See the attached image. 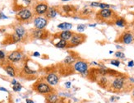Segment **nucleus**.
<instances>
[{"mask_svg":"<svg viewBox=\"0 0 134 103\" xmlns=\"http://www.w3.org/2000/svg\"><path fill=\"white\" fill-rule=\"evenodd\" d=\"M125 85V78L122 76L116 77L111 83L112 89L115 91H121Z\"/></svg>","mask_w":134,"mask_h":103,"instance_id":"nucleus-3","label":"nucleus"},{"mask_svg":"<svg viewBox=\"0 0 134 103\" xmlns=\"http://www.w3.org/2000/svg\"><path fill=\"white\" fill-rule=\"evenodd\" d=\"M115 56L118 58H120V59L125 58V55H124L123 52H121V51H117V52L115 53Z\"/></svg>","mask_w":134,"mask_h":103,"instance_id":"nucleus-29","label":"nucleus"},{"mask_svg":"<svg viewBox=\"0 0 134 103\" xmlns=\"http://www.w3.org/2000/svg\"><path fill=\"white\" fill-rule=\"evenodd\" d=\"M7 58H8V61H10L12 63H17L20 62L22 59L23 54L20 50H14L13 52L9 53Z\"/></svg>","mask_w":134,"mask_h":103,"instance_id":"nucleus-7","label":"nucleus"},{"mask_svg":"<svg viewBox=\"0 0 134 103\" xmlns=\"http://www.w3.org/2000/svg\"><path fill=\"white\" fill-rule=\"evenodd\" d=\"M74 62H75V58L73 57V56H71V55L67 56V57L63 59V63L66 64H71Z\"/></svg>","mask_w":134,"mask_h":103,"instance_id":"nucleus-23","label":"nucleus"},{"mask_svg":"<svg viewBox=\"0 0 134 103\" xmlns=\"http://www.w3.org/2000/svg\"><path fill=\"white\" fill-rule=\"evenodd\" d=\"M46 81H47V83H49V85L54 86V85H57L58 83L59 78H58V76L57 74H54V73H51V74H49L48 75L46 76Z\"/></svg>","mask_w":134,"mask_h":103,"instance_id":"nucleus-10","label":"nucleus"},{"mask_svg":"<svg viewBox=\"0 0 134 103\" xmlns=\"http://www.w3.org/2000/svg\"><path fill=\"white\" fill-rule=\"evenodd\" d=\"M15 33L22 39L26 35V30L22 26H16L15 27Z\"/></svg>","mask_w":134,"mask_h":103,"instance_id":"nucleus-16","label":"nucleus"},{"mask_svg":"<svg viewBox=\"0 0 134 103\" xmlns=\"http://www.w3.org/2000/svg\"><path fill=\"white\" fill-rule=\"evenodd\" d=\"M128 67H133V66H134V62L133 61V60H131V61H129V62H128Z\"/></svg>","mask_w":134,"mask_h":103,"instance_id":"nucleus-35","label":"nucleus"},{"mask_svg":"<svg viewBox=\"0 0 134 103\" xmlns=\"http://www.w3.org/2000/svg\"><path fill=\"white\" fill-rule=\"evenodd\" d=\"M22 87L21 85V83H16L15 85H13V89L14 92H20V91L22 90Z\"/></svg>","mask_w":134,"mask_h":103,"instance_id":"nucleus-26","label":"nucleus"},{"mask_svg":"<svg viewBox=\"0 0 134 103\" xmlns=\"http://www.w3.org/2000/svg\"><path fill=\"white\" fill-rule=\"evenodd\" d=\"M58 100V97L54 93H49L46 97V102L48 103H57Z\"/></svg>","mask_w":134,"mask_h":103,"instance_id":"nucleus-18","label":"nucleus"},{"mask_svg":"<svg viewBox=\"0 0 134 103\" xmlns=\"http://www.w3.org/2000/svg\"><path fill=\"white\" fill-rule=\"evenodd\" d=\"M114 24L118 27H124L127 24L126 21L123 19V18H118L116 21L114 22Z\"/></svg>","mask_w":134,"mask_h":103,"instance_id":"nucleus-22","label":"nucleus"},{"mask_svg":"<svg viewBox=\"0 0 134 103\" xmlns=\"http://www.w3.org/2000/svg\"><path fill=\"white\" fill-rule=\"evenodd\" d=\"M58 11L54 7H50L48 8L46 13H45V17L47 18H54L57 16Z\"/></svg>","mask_w":134,"mask_h":103,"instance_id":"nucleus-15","label":"nucleus"},{"mask_svg":"<svg viewBox=\"0 0 134 103\" xmlns=\"http://www.w3.org/2000/svg\"><path fill=\"white\" fill-rule=\"evenodd\" d=\"M120 41L122 43H124L126 45H129L133 41V36L130 32H124V33L121 36Z\"/></svg>","mask_w":134,"mask_h":103,"instance_id":"nucleus-11","label":"nucleus"},{"mask_svg":"<svg viewBox=\"0 0 134 103\" xmlns=\"http://www.w3.org/2000/svg\"><path fill=\"white\" fill-rule=\"evenodd\" d=\"M72 27V24L69 22H63L58 25V29H61L63 30V31H67V30L71 29Z\"/></svg>","mask_w":134,"mask_h":103,"instance_id":"nucleus-19","label":"nucleus"},{"mask_svg":"<svg viewBox=\"0 0 134 103\" xmlns=\"http://www.w3.org/2000/svg\"><path fill=\"white\" fill-rule=\"evenodd\" d=\"M32 36L36 39H44L46 37V32L44 30L36 29L33 31Z\"/></svg>","mask_w":134,"mask_h":103,"instance_id":"nucleus-13","label":"nucleus"},{"mask_svg":"<svg viewBox=\"0 0 134 103\" xmlns=\"http://www.w3.org/2000/svg\"><path fill=\"white\" fill-rule=\"evenodd\" d=\"M72 35H73V32L70 31H63L58 35V37H59L61 40H64V41H70Z\"/></svg>","mask_w":134,"mask_h":103,"instance_id":"nucleus-14","label":"nucleus"},{"mask_svg":"<svg viewBox=\"0 0 134 103\" xmlns=\"http://www.w3.org/2000/svg\"><path fill=\"white\" fill-rule=\"evenodd\" d=\"M5 58H6L5 52H4L3 50H0V60L5 59Z\"/></svg>","mask_w":134,"mask_h":103,"instance_id":"nucleus-32","label":"nucleus"},{"mask_svg":"<svg viewBox=\"0 0 134 103\" xmlns=\"http://www.w3.org/2000/svg\"><path fill=\"white\" fill-rule=\"evenodd\" d=\"M86 27L85 24H79V25H77V31H78L79 32H82V31H85Z\"/></svg>","mask_w":134,"mask_h":103,"instance_id":"nucleus-27","label":"nucleus"},{"mask_svg":"<svg viewBox=\"0 0 134 103\" xmlns=\"http://www.w3.org/2000/svg\"><path fill=\"white\" fill-rule=\"evenodd\" d=\"M39 1H44V0H39Z\"/></svg>","mask_w":134,"mask_h":103,"instance_id":"nucleus-43","label":"nucleus"},{"mask_svg":"<svg viewBox=\"0 0 134 103\" xmlns=\"http://www.w3.org/2000/svg\"><path fill=\"white\" fill-rule=\"evenodd\" d=\"M89 27H96V24H89Z\"/></svg>","mask_w":134,"mask_h":103,"instance_id":"nucleus-40","label":"nucleus"},{"mask_svg":"<svg viewBox=\"0 0 134 103\" xmlns=\"http://www.w3.org/2000/svg\"><path fill=\"white\" fill-rule=\"evenodd\" d=\"M74 69L75 71L81 74H85L88 72V64L87 63L82 60H79L77 61L74 64Z\"/></svg>","mask_w":134,"mask_h":103,"instance_id":"nucleus-6","label":"nucleus"},{"mask_svg":"<svg viewBox=\"0 0 134 103\" xmlns=\"http://www.w3.org/2000/svg\"><path fill=\"white\" fill-rule=\"evenodd\" d=\"M16 83H17V82H16V80H15V79H13V80L12 81V84H13V85H15Z\"/></svg>","mask_w":134,"mask_h":103,"instance_id":"nucleus-39","label":"nucleus"},{"mask_svg":"<svg viewBox=\"0 0 134 103\" xmlns=\"http://www.w3.org/2000/svg\"><path fill=\"white\" fill-rule=\"evenodd\" d=\"M110 64H111L112 65H114V66H116V67H119V64H120V62L117 59H113L110 61Z\"/></svg>","mask_w":134,"mask_h":103,"instance_id":"nucleus-31","label":"nucleus"},{"mask_svg":"<svg viewBox=\"0 0 134 103\" xmlns=\"http://www.w3.org/2000/svg\"><path fill=\"white\" fill-rule=\"evenodd\" d=\"M63 11L64 12L66 13H69L70 12L72 11V9H73V7L72 6H70V5H64L63 6Z\"/></svg>","mask_w":134,"mask_h":103,"instance_id":"nucleus-24","label":"nucleus"},{"mask_svg":"<svg viewBox=\"0 0 134 103\" xmlns=\"http://www.w3.org/2000/svg\"><path fill=\"white\" fill-rule=\"evenodd\" d=\"M91 13H92V10H91L90 8H85V9H83L81 12V13L83 14V15H86V16L89 15V14H91Z\"/></svg>","mask_w":134,"mask_h":103,"instance_id":"nucleus-28","label":"nucleus"},{"mask_svg":"<svg viewBox=\"0 0 134 103\" xmlns=\"http://www.w3.org/2000/svg\"><path fill=\"white\" fill-rule=\"evenodd\" d=\"M33 56H35V57H40V54L39 52H34L33 53Z\"/></svg>","mask_w":134,"mask_h":103,"instance_id":"nucleus-36","label":"nucleus"},{"mask_svg":"<svg viewBox=\"0 0 134 103\" xmlns=\"http://www.w3.org/2000/svg\"><path fill=\"white\" fill-rule=\"evenodd\" d=\"M4 69H5V71L7 74H8L10 77H15L16 76V69H14L13 66H12V65H7L4 68Z\"/></svg>","mask_w":134,"mask_h":103,"instance_id":"nucleus-17","label":"nucleus"},{"mask_svg":"<svg viewBox=\"0 0 134 103\" xmlns=\"http://www.w3.org/2000/svg\"><path fill=\"white\" fill-rule=\"evenodd\" d=\"M63 2H67V1H71V0H62Z\"/></svg>","mask_w":134,"mask_h":103,"instance_id":"nucleus-41","label":"nucleus"},{"mask_svg":"<svg viewBox=\"0 0 134 103\" xmlns=\"http://www.w3.org/2000/svg\"><path fill=\"white\" fill-rule=\"evenodd\" d=\"M0 91H3V92H8V90L4 88H0Z\"/></svg>","mask_w":134,"mask_h":103,"instance_id":"nucleus-38","label":"nucleus"},{"mask_svg":"<svg viewBox=\"0 0 134 103\" xmlns=\"http://www.w3.org/2000/svg\"><path fill=\"white\" fill-rule=\"evenodd\" d=\"M8 17H7V16L3 13V12L0 11V20H1V19H8Z\"/></svg>","mask_w":134,"mask_h":103,"instance_id":"nucleus-33","label":"nucleus"},{"mask_svg":"<svg viewBox=\"0 0 134 103\" xmlns=\"http://www.w3.org/2000/svg\"><path fill=\"white\" fill-rule=\"evenodd\" d=\"M96 17L99 21L105 22H113L118 19L115 13L110 8H105L99 11L96 14Z\"/></svg>","mask_w":134,"mask_h":103,"instance_id":"nucleus-1","label":"nucleus"},{"mask_svg":"<svg viewBox=\"0 0 134 103\" xmlns=\"http://www.w3.org/2000/svg\"><path fill=\"white\" fill-rule=\"evenodd\" d=\"M68 45V43H67V41H64V40H61L60 41L57 42V43L55 44V46L57 48H59V49H63V48H66L67 46Z\"/></svg>","mask_w":134,"mask_h":103,"instance_id":"nucleus-21","label":"nucleus"},{"mask_svg":"<svg viewBox=\"0 0 134 103\" xmlns=\"http://www.w3.org/2000/svg\"><path fill=\"white\" fill-rule=\"evenodd\" d=\"M36 91L40 94H49L52 92V88L45 83H39L36 86Z\"/></svg>","mask_w":134,"mask_h":103,"instance_id":"nucleus-5","label":"nucleus"},{"mask_svg":"<svg viewBox=\"0 0 134 103\" xmlns=\"http://www.w3.org/2000/svg\"><path fill=\"white\" fill-rule=\"evenodd\" d=\"M86 40V36L82 35L81 33H73L72 38L70 39V45L71 46H77L81 45V43H83Z\"/></svg>","mask_w":134,"mask_h":103,"instance_id":"nucleus-4","label":"nucleus"},{"mask_svg":"<svg viewBox=\"0 0 134 103\" xmlns=\"http://www.w3.org/2000/svg\"><path fill=\"white\" fill-rule=\"evenodd\" d=\"M32 3V0H16L15 5H16L20 9L26 8L30 6Z\"/></svg>","mask_w":134,"mask_h":103,"instance_id":"nucleus-12","label":"nucleus"},{"mask_svg":"<svg viewBox=\"0 0 134 103\" xmlns=\"http://www.w3.org/2000/svg\"><path fill=\"white\" fill-rule=\"evenodd\" d=\"M11 39H12V41H13V42H14V43L20 41L21 40H22V38H21L19 36H17V35H16V33H14V34L12 35V36H11Z\"/></svg>","mask_w":134,"mask_h":103,"instance_id":"nucleus-25","label":"nucleus"},{"mask_svg":"<svg viewBox=\"0 0 134 103\" xmlns=\"http://www.w3.org/2000/svg\"><path fill=\"white\" fill-rule=\"evenodd\" d=\"M71 86H72L71 82H66V83H65V87L67 88H71Z\"/></svg>","mask_w":134,"mask_h":103,"instance_id":"nucleus-34","label":"nucleus"},{"mask_svg":"<svg viewBox=\"0 0 134 103\" xmlns=\"http://www.w3.org/2000/svg\"><path fill=\"white\" fill-rule=\"evenodd\" d=\"M26 102H27V103H34V102H33L32 100H30V99H27V100H26Z\"/></svg>","mask_w":134,"mask_h":103,"instance_id":"nucleus-37","label":"nucleus"},{"mask_svg":"<svg viewBox=\"0 0 134 103\" xmlns=\"http://www.w3.org/2000/svg\"><path fill=\"white\" fill-rule=\"evenodd\" d=\"M133 97H134V89L133 90Z\"/></svg>","mask_w":134,"mask_h":103,"instance_id":"nucleus-42","label":"nucleus"},{"mask_svg":"<svg viewBox=\"0 0 134 103\" xmlns=\"http://www.w3.org/2000/svg\"><path fill=\"white\" fill-rule=\"evenodd\" d=\"M49 7H48V4L46 3H37L36 7H35L34 10H35V13L38 16H41V15H44V14L46 13L47 10H48Z\"/></svg>","mask_w":134,"mask_h":103,"instance_id":"nucleus-9","label":"nucleus"},{"mask_svg":"<svg viewBox=\"0 0 134 103\" xmlns=\"http://www.w3.org/2000/svg\"><path fill=\"white\" fill-rule=\"evenodd\" d=\"M48 24V20L45 17H37L34 19V26L36 29L44 30Z\"/></svg>","mask_w":134,"mask_h":103,"instance_id":"nucleus-8","label":"nucleus"},{"mask_svg":"<svg viewBox=\"0 0 134 103\" xmlns=\"http://www.w3.org/2000/svg\"><path fill=\"white\" fill-rule=\"evenodd\" d=\"M98 8H100L101 9L109 8H110V5H109V4H107V3H100V4H99V7H98Z\"/></svg>","mask_w":134,"mask_h":103,"instance_id":"nucleus-30","label":"nucleus"},{"mask_svg":"<svg viewBox=\"0 0 134 103\" xmlns=\"http://www.w3.org/2000/svg\"><path fill=\"white\" fill-rule=\"evenodd\" d=\"M33 13L29 8H22L16 13V19L19 22H28L32 18Z\"/></svg>","mask_w":134,"mask_h":103,"instance_id":"nucleus-2","label":"nucleus"},{"mask_svg":"<svg viewBox=\"0 0 134 103\" xmlns=\"http://www.w3.org/2000/svg\"><path fill=\"white\" fill-rule=\"evenodd\" d=\"M23 72H24L25 74H27V75H32V74H35L37 73L36 70L30 69L28 65H25L24 66V68H23Z\"/></svg>","mask_w":134,"mask_h":103,"instance_id":"nucleus-20","label":"nucleus"}]
</instances>
